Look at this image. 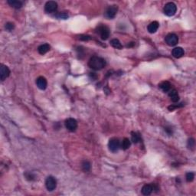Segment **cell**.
Returning <instances> with one entry per match:
<instances>
[{"mask_svg": "<svg viewBox=\"0 0 196 196\" xmlns=\"http://www.w3.org/2000/svg\"><path fill=\"white\" fill-rule=\"evenodd\" d=\"M56 17L59 19H67V18H68L69 15L66 12H60V13L56 15Z\"/></svg>", "mask_w": 196, "mask_h": 196, "instance_id": "cell-23", "label": "cell"}, {"mask_svg": "<svg viewBox=\"0 0 196 196\" xmlns=\"http://www.w3.org/2000/svg\"><path fill=\"white\" fill-rule=\"evenodd\" d=\"M80 40H84V41H88V40H90V36H87V35H80Z\"/></svg>", "mask_w": 196, "mask_h": 196, "instance_id": "cell-27", "label": "cell"}, {"mask_svg": "<svg viewBox=\"0 0 196 196\" xmlns=\"http://www.w3.org/2000/svg\"><path fill=\"white\" fill-rule=\"evenodd\" d=\"M10 74V70L8 69V67L7 66L4 65V64H1V67H0V78L2 81L5 79L8 78Z\"/></svg>", "mask_w": 196, "mask_h": 196, "instance_id": "cell-10", "label": "cell"}, {"mask_svg": "<svg viewBox=\"0 0 196 196\" xmlns=\"http://www.w3.org/2000/svg\"><path fill=\"white\" fill-rule=\"evenodd\" d=\"M110 45H112L113 47L115 48H116V49H122L123 48L122 44H121L120 41H119L118 39H116V38L112 39V40L110 41Z\"/></svg>", "mask_w": 196, "mask_h": 196, "instance_id": "cell-19", "label": "cell"}, {"mask_svg": "<svg viewBox=\"0 0 196 196\" xmlns=\"http://www.w3.org/2000/svg\"><path fill=\"white\" fill-rule=\"evenodd\" d=\"M186 180H187V182H192L193 181V179H194L195 178V174L193 173V172H188V173L186 174Z\"/></svg>", "mask_w": 196, "mask_h": 196, "instance_id": "cell-24", "label": "cell"}, {"mask_svg": "<svg viewBox=\"0 0 196 196\" xmlns=\"http://www.w3.org/2000/svg\"><path fill=\"white\" fill-rule=\"evenodd\" d=\"M45 186L48 191H53L57 187V181L53 176H48L45 180Z\"/></svg>", "mask_w": 196, "mask_h": 196, "instance_id": "cell-6", "label": "cell"}, {"mask_svg": "<svg viewBox=\"0 0 196 196\" xmlns=\"http://www.w3.org/2000/svg\"><path fill=\"white\" fill-rule=\"evenodd\" d=\"M177 11V6L173 2H168L164 7V13L167 16H173Z\"/></svg>", "mask_w": 196, "mask_h": 196, "instance_id": "cell-2", "label": "cell"}, {"mask_svg": "<svg viewBox=\"0 0 196 196\" xmlns=\"http://www.w3.org/2000/svg\"><path fill=\"white\" fill-rule=\"evenodd\" d=\"M36 84L37 87L40 89V90H45L48 86L47 80L45 79L44 77H39L36 80Z\"/></svg>", "mask_w": 196, "mask_h": 196, "instance_id": "cell-12", "label": "cell"}, {"mask_svg": "<svg viewBox=\"0 0 196 196\" xmlns=\"http://www.w3.org/2000/svg\"><path fill=\"white\" fill-rule=\"evenodd\" d=\"M108 146L110 151L113 152V153H116V152L118 151L120 147V143L118 139L112 138L109 141Z\"/></svg>", "mask_w": 196, "mask_h": 196, "instance_id": "cell-7", "label": "cell"}, {"mask_svg": "<svg viewBox=\"0 0 196 196\" xmlns=\"http://www.w3.org/2000/svg\"><path fill=\"white\" fill-rule=\"evenodd\" d=\"M65 127L69 131L74 132L78 128V122L75 119L68 118L65 120Z\"/></svg>", "mask_w": 196, "mask_h": 196, "instance_id": "cell-8", "label": "cell"}, {"mask_svg": "<svg viewBox=\"0 0 196 196\" xmlns=\"http://www.w3.org/2000/svg\"><path fill=\"white\" fill-rule=\"evenodd\" d=\"M117 11H118L117 6H116V5L110 6L108 8H106V12H105V16L109 19H112L116 16Z\"/></svg>", "mask_w": 196, "mask_h": 196, "instance_id": "cell-5", "label": "cell"}, {"mask_svg": "<svg viewBox=\"0 0 196 196\" xmlns=\"http://www.w3.org/2000/svg\"><path fill=\"white\" fill-rule=\"evenodd\" d=\"M172 56L176 58H179V57H182L184 55L185 52H184V50L181 47H177L175 48L172 50Z\"/></svg>", "mask_w": 196, "mask_h": 196, "instance_id": "cell-13", "label": "cell"}, {"mask_svg": "<svg viewBox=\"0 0 196 196\" xmlns=\"http://www.w3.org/2000/svg\"><path fill=\"white\" fill-rule=\"evenodd\" d=\"M131 139H132L133 143H138L141 139L140 136H139V133L132 132V133H131Z\"/></svg>", "mask_w": 196, "mask_h": 196, "instance_id": "cell-21", "label": "cell"}, {"mask_svg": "<svg viewBox=\"0 0 196 196\" xmlns=\"http://www.w3.org/2000/svg\"><path fill=\"white\" fill-rule=\"evenodd\" d=\"M8 4L15 8H20L22 6V2L18 0H8Z\"/></svg>", "mask_w": 196, "mask_h": 196, "instance_id": "cell-18", "label": "cell"}, {"mask_svg": "<svg viewBox=\"0 0 196 196\" xmlns=\"http://www.w3.org/2000/svg\"><path fill=\"white\" fill-rule=\"evenodd\" d=\"M90 167H91V165H90V163L88 161H84L83 162V163H82V169L85 172H88L90 169Z\"/></svg>", "mask_w": 196, "mask_h": 196, "instance_id": "cell-22", "label": "cell"}, {"mask_svg": "<svg viewBox=\"0 0 196 196\" xmlns=\"http://www.w3.org/2000/svg\"><path fill=\"white\" fill-rule=\"evenodd\" d=\"M14 28H15V25L13 23L8 22L7 24H6V30H8V32H11V31L13 30Z\"/></svg>", "mask_w": 196, "mask_h": 196, "instance_id": "cell-25", "label": "cell"}, {"mask_svg": "<svg viewBox=\"0 0 196 196\" xmlns=\"http://www.w3.org/2000/svg\"><path fill=\"white\" fill-rule=\"evenodd\" d=\"M49 50H50V45H48V44H43V45H41L38 48V53L41 54V55H45V54L47 53Z\"/></svg>", "mask_w": 196, "mask_h": 196, "instance_id": "cell-16", "label": "cell"}, {"mask_svg": "<svg viewBox=\"0 0 196 196\" xmlns=\"http://www.w3.org/2000/svg\"><path fill=\"white\" fill-rule=\"evenodd\" d=\"M153 190H158V188L155 185H145L142 188V193L144 195H149L153 192Z\"/></svg>", "mask_w": 196, "mask_h": 196, "instance_id": "cell-11", "label": "cell"}, {"mask_svg": "<svg viewBox=\"0 0 196 196\" xmlns=\"http://www.w3.org/2000/svg\"><path fill=\"white\" fill-rule=\"evenodd\" d=\"M169 96L171 98V100L172 102L176 103L179 100V95L178 94L177 90L173 89V90H170L169 93Z\"/></svg>", "mask_w": 196, "mask_h": 196, "instance_id": "cell-14", "label": "cell"}, {"mask_svg": "<svg viewBox=\"0 0 196 196\" xmlns=\"http://www.w3.org/2000/svg\"><path fill=\"white\" fill-rule=\"evenodd\" d=\"M165 41L168 45H169V46H175L178 42V36L176 34L170 33V34H168L165 36Z\"/></svg>", "mask_w": 196, "mask_h": 196, "instance_id": "cell-4", "label": "cell"}, {"mask_svg": "<svg viewBox=\"0 0 196 196\" xmlns=\"http://www.w3.org/2000/svg\"><path fill=\"white\" fill-rule=\"evenodd\" d=\"M159 24L158 22H156V21H154V22H151L150 24L148 25V28H147V29H148V31H149V33H155L156 31L158 30V29H159Z\"/></svg>", "mask_w": 196, "mask_h": 196, "instance_id": "cell-15", "label": "cell"}, {"mask_svg": "<svg viewBox=\"0 0 196 196\" xmlns=\"http://www.w3.org/2000/svg\"><path fill=\"white\" fill-rule=\"evenodd\" d=\"M25 177H26L27 179L32 180L33 178H34V176H33L31 173H26V174H25Z\"/></svg>", "mask_w": 196, "mask_h": 196, "instance_id": "cell-28", "label": "cell"}, {"mask_svg": "<svg viewBox=\"0 0 196 196\" xmlns=\"http://www.w3.org/2000/svg\"><path fill=\"white\" fill-rule=\"evenodd\" d=\"M88 66L91 69L99 71V70L103 69L106 66V61L102 57H98V56H94L88 61Z\"/></svg>", "mask_w": 196, "mask_h": 196, "instance_id": "cell-1", "label": "cell"}, {"mask_svg": "<svg viewBox=\"0 0 196 196\" xmlns=\"http://www.w3.org/2000/svg\"><path fill=\"white\" fill-rule=\"evenodd\" d=\"M130 145H131V143H130V139H127V138H125V139H123V140L122 143H121L120 147L123 149L126 150V149L130 148Z\"/></svg>", "mask_w": 196, "mask_h": 196, "instance_id": "cell-20", "label": "cell"}, {"mask_svg": "<svg viewBox=\"0 0 196 196\" xmlns=\"http://www.w3.org/2000/svg\"><path fill=\"white\" fill-rule=\"evenodd\" d=\"M57 9V3L55 1H49L45 5V11L47 13H52Z\"/></svg>", "mask_w": 196, "mask_h": 196, "instance_id": "cell-9", "label": "cell"}, {"mask_svg": "<svg viewBox=\"0 0 196 196\" xmlns=\"http://www.w3.org/2000/svg\"><path fill=\"white\" fill-rule=\"evenodd\" d=\"M159 87L164 92H169L171 90V84H170L169 82L168 81L162 82L161 84H159Z\"/></svg>", "mask_w": 196, "mask_h": 196, "instance_id": "cell-17", "label": "cell"}, {"mask_svg": "<svg viewBox=\"0 0 196 196\" xmlns=\"http://www.w3.org/2000/svg\"><path fill=\"white\" fill-rule=\"evenodd\" d=\"M195 146V140L193 139H190L188 142V148H193Z\"/></svg>", "mask_w": 196, "mask_h": 196, "instance_id": "cell-26", "label": "cell"}, {"mask_svg": "<svg viewBox=\"0 0 196 196\" xmlns=\"http://www.w3.org/2000/svg\"><path fill=\"white\" fill-rule=\"evenodd\" d=\"M97 33H99L102 40H106L110 37V29L104 24H100L97 27Z\"/></svg>", "mask_w": 196, "mask_h": 196, "instance_id": "cell-3", "label": "cell"}]
</instances>
